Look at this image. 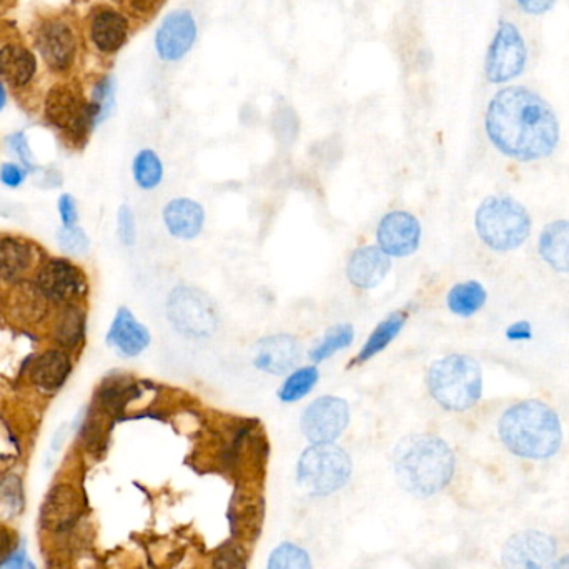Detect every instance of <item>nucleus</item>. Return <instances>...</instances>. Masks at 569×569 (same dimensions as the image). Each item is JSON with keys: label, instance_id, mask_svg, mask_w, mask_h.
I'll return each mask as SVG.
<instances>
[{"label": "nucleus", "instance_id": "c756f323", "mask_svg": "<svg viewBox=\"0 0 569 569\" xmlns=\"http://www.w3.org/2000/svg\"><path fill=\"white\" fill-rule=\"evenodd\" d=\"M132 174L135 184L139 185L140 189L154 190L162 184L164 165L154 150H140L139 154L135 155Z\"/></svg>", "mask_w": 569, "mask_h": 569}, {"label": "nucleus", "instance_id": "4be33fe9", "mask_svg": "<svg viewBox=\"0 0 569 569\" xmlns=\"http://www.w3.org/2000/svg\"><path fill=\"white\" fill-rule=\"evenodd\" d=\"M70 370L72 363L67 353L49 350L35 358L30 365L29 378L39 390L54 393L67 381Z\"/></svg>", "mask_w": 569, "mask_h": 569}, {"label": "nucleus", "instance_id": "f257e3e1", "mask_svg": "<svg viewBox=\"0 0 569 569\" xmlns=\"http://www.w3.org/2000/svg\"><path fill=\"white\" fill-rule=\"evenodd\" d=\"M485 129L501 154L523 162L550 157L561 135L560 120L548 100L525 85H510L493 95Z\"/></svg>", "mask_w": 569, "mask_h": 569}, {"label": "nucleus", "instance_id": "4468645a", "mask_svg": "<svg viewBox=\"0 0 569 569\" xmlns=\"http://www.w3.org/2000/svg\"><path fill=\"white\" fill-rule=\"evenodd\" d=\"M37 285L52 302L72 305L87 292V280L80 268L67 260H50L40 268Z\"/></svg>", "mask_w": 569, "mask_h": 569}, {"label": "nucleus", "instance_id": "a18cd8bd", "mask_svg": "<svg viewBox=\"0 0 569 569\" xmlns=\"http://www.w3.org/2000/svg\"><path fill=\"white\" fill-rule=\"evenodd\" d=\"M12 555V536L9 531L0 528V563Z\"/></svg>", "mask_w": 569, "mask_h": 569}, {"label": "nucleus", "instance_id": "de8ad7c7", "mask_svg": "<svg viewBox=\"0 0 569 569\" xmlns=\"http://www.w3.org/2000/svg\"><path fill=\"white\" fill-rule=\"evenodd\" d=\"M553 569H569V555L563 556V558L553 566Z\"/></svg>", "mask_w": 569, "mask_h": 569}, {"label": "nucleus", "instance_id": "7c9ffc66", "mask_svg": "<svg viewBox=\"0 0 569 569\" xmlns=\"http://www.w3.org/2000/svg\"><path fill=\"white\" fill-rule=\"evenodd\" d=\"M84 312L74 305H67L55 323V338L64 347H77L84 338Z\"/></svg>", "mask_w": 569, "mask_h": 569}, {"label": "nucleus", "instance_id": "20e7f679", "mask_svg": "<svg viewBox=\"0 0 569 569\" xmlns=\"http://www.w3.org/2000/svg\"><path fill=\"white\" fill-rule=\"evenodd\" d=\"M433 400L450 411H466L480 401L483 373L480 363L468 355H448L431 363L426 375Z\"/></svg>", "mask_w": 569, "mask_h": 569}, {"label": "nucleus", "instance_id": "f3484780", "mask_svg": "<svg viewBox=\"0 0 569 569\" xmlns=\"http://www.w3.org/2000/svg\"><path fill=\"white\" fill-rule=\"evenodd\" d=\"M391 270V257L380 247H360L350 255L347 263L348 282L360 290L377 288Z\"/></svg>", "mask_w": 569, "mask_h": 569}, {"label": "nucleus", "instance_id": "58836bf2", "mask_svg": "<svg viewBox=\"0 0 569 569\" xmlns=\"http://www.w3.org/2000/svg\"><path fill=\"white\" fill-rule=\"evenodd\" d=\"M215 569H245V561L237 548H223L215 558Z\"/></svg>", "mask_w": 569, "mask_h": 569}, {"label": "nucleus", "instance_id": "2eb2a0df", "mask_svg": "<svg viewBox=\"0 0 569 569\" xmlns=\"http://www.w3.org/2000/svg\"><path fill=\"white\" fill-rule=\"evenodd\" d=\"M302 358V347L297 338L287 333L270 335L260 340L253 348V365L268 375H285Z\"/></svg>", "mask_w": 569, "mask_h": 569}, {"label": "nucleus", "instance_id": "393cba45", "mask_svg": "<svg viewBox=\"0 0 569 569\" xmlns=\"http://www.w3.org/2000/svg\"><path fill=\"white\" fill-rule=\"evenodd\" d=\"M406 320H408V312H403V310H398L383 318L373 330L372 335L368 337L367 343L363 345L357 357L350 362V368L370 362L373 357H377L378 353L383 352L400 335Z\"/></svg>", "mask_w": 569, "mask_h": 569}, {"label": "nucleus", "instance_id": "a211bd4d", "mask_svg": "<svg viewBox=\"0 0 569 569\" xmlns=\"http://www.w3.org/2000/svg\"><path fill=\"white\" fill-rule=\"evenodd\" d=\"M37 49L50 69H69L77 52L74 32L62 22L42 25L37 35Z\"/></svg>", "mask_w": 569, "mask_h": 569}, {"label": "nucleus", "instance_id": "f03ea898", "mask_svg": "<svg viewBox=\"0 0 569 569\" xmlns=\"http://www.w3.org/2000/svg\"><path fill=\"white\" fill-rule=\"evenodd\" d=\"M455 453L435 435H410L396 445L393 468L403 490L428 498L445 490L455 475Z\"/></svg>", "mask_w": 569, "mask_h": 569}, {"label": "nucleus", "instance_id": "aec40b11", "mask_svg": "<svg viewBox=\"0 0 569 569\" xmlns=\"http://www.w3.org/2000/svg\"><path fill=\"white\" fill-rule=\"evenodd\" d=\"M164 223L172 237L193 240L202 233L205 210L192 198H174L165 205Z\"/></svg>", "mask_w": 569, "mask_h": 569}, {"label": "nucleus", "instance_id": "9d476101", "mask_svg": "<svg viewBox=\"0 0 569 569\" xmlns=\"http://www.w3.org/2000/svg\"><path fill=\"white\" fill-rule=\"evenodd\" d=\"M45 114L50 124L77 142L85 139L89 130L95 127L92 105L70 87L50 90L45 102Z\"/></svg>", "mask_w": 569, "mask_h": 569}, {"label": "nucleus", "instance_id": "39448f33", "mask_svg": "<svg viewBox=\"0 0 569 569\" xmlns=\"http://www.w3.org/2000/svg\"><path fill=\"white\" fill-rule=\"evenodd\" d=\"M478 237L496 252H510L530 237V213L510 197H490L476 210Z\"/></svg>", "mask_w": 569, "mask_h": 569}, {"label": "nucleus", "instance_id": "c9c22d12", "mask_svg": "<svg viewBox=\"0 0 569 569\" xmlns=\"http://www.w3.org/2000/svg\"><path fill=\"white\" fill-rule=\"evenodd\" d=\"M117 232L125 247H134L137 242V222L129 205H122L117 212Z\"/></svg>", "mask_w": 569, "mask_h": 569}, {"label": "nucleus", "instance_id": "c85d7f7f", "mask_svg": "<svg viewBox=\"0 0 569 569\" xmlns=\"http://www.w3.org/2000/svg\"><path fill=\"white\" fill-rule=\"evenodd\" d=\"M355 338V328L350 323H340L328 328L322 340L312 352L308 353V357L313 363H322L328 358H332L335 353L350 347Z\"/></svg>", "mask_w": 569, "mask_h": 569}, {"label": "nucleus", "instance_id": "7ed1b4c3", "mask_svg": "<svg viewBox=\"0 0 569 569\" xmlns=\"http://www.w3.org/2000/svg\"><path fill=\"white\" fill-rule=\"evenodd\" d=\"M500 438L513 455L528 460H546L556 455L563 441L560 416L540 400L511 406L501 416Z\"/></svg>", "mask_w": 569, "mask_h": 569}, {"label": "nucleus", "instance_id": "cd10ccee", "mask_svg": "<svg viewBox=\"0 0 569 569\" xmlns=\"http://www.w3.org/2000/svg\"><path fill=\"white\" fill-rule=\"evenodd\" d=\"M318 380H320V372L315 365L297 368L285 378L278 388V400L282 403H297L310 395V391L317 386Z\"/></svg>", "mask_w": 569, "mask_h": 569}, {"label": "nucleus", "instance_id": "ddd939ff", "mask_svg": "<svg viewBox=\"0 0 569 569\" xmlns=\"http://www.w3.org/2000/svg\"><path fill=\"white\" fill-rule=\"evenodd\" d=\"M197 22L189 10L165 15L155 34V50L164 62H177L189 54L197 40Z\"/></svg>", "mask_w": 569, "mask_h": 569}, {"label": "nucleus", "instance_id": "49530a36", "mask_svg": "<svg viewBox=\"0 0 569 569\" xmlns=\"http://www.w3.org/2000/svg\"><path fill=\"white\" fill-rule=\"evenodd\" d=\"M5 104H7V92H5L4 84L0 82V112L4 110Z\"/></svg>", "mask_w": 569, "mask_h": 569}, {"label": "nucleus", "instance_id": "6e6552de", "mask_svg": "<svg viewBox=\"0 0 569 569\" xmlns=\"http://www.w3.org/2000/svg\"><path fill=\"white\" fill-rule=\"evenodd\" d=\"M528 45L513 22L501 20L485 57V77L490 84L503 85L525 74Z\"/></svg>", "mask_w": 569, "mask_h": 569}, {"label": "nucleus", "instance_id": "a878e982", "mask_svg": "<svg viewBox=\"0 0 569 569\" xmlns=\"http://www.w3.org/2000/svg\"><path fill=\"white\" fill-rule=\"evenodd\" d=\"M35 74V57L19 45H9L0 50V77L15 87L25 85Z\"/></svg>", "mask_w": 569, "mask_h": 569}, {"label": "nucleus", "instance_id": "1a4fd4ad", "mask_svg": "<svg viewBox=\"0 0 569 569\" xmlns=\"http://www.w3.org/2000/svg\"><path fill=\"white\" fill-rule=\"evenodd\" d=\"M350 423V406L338 396H320L305 408L300 428L312 445L333 443Z\"/></svg>", "mask_w": 569, "mask_h": 569}, {"label": "nucleus", "instance_id": "5701e85b", "mask_svg": "<svg viewBox=\"0 0 569 569\" xmlns=\"http://www.w3.org/2000/svg\"><path fill=\"white\" fill-rule=\"evenodd\" d=\"M540 255L556 272L569 273V220L546 225L540 235Z\"/></svg>", "mask_w": 569, "mask_h": 569}, {"label": "nucleus", "instance_id": "f704fd0d", "mask_svg": "<svg viewBox=\"0 0 569 569\" xmlns=\"http://www.w3.org/2000/svg\"><path fill=\"white\" fill-rule=\"evenodd\" d=\"M59 245L69 255H85L89 252L90 240L87 233L79 227H62L57 235Z\"/></svg>", "mask_w": 569, "mask_h": 569}, {"label": "nucleus", "instance_id": "72a5a7b5", "mask_svg": "<svg viewBox=\"0 0 569 569\" xmlns=\"http://www.w3.org/2000/svg\"><path fill=\"white\" fill-rule=\"evenodd\" d=\"M24 506L22 483L17 476H9L0 483V515L14 518Z\"/></svg>", "mask_w": 569, "mask_h": 569}, {"label": "nucleus", "instance_id": "473e14b6", "mask_svg": "<svg viewBox=\"0 0 569 569\" xmlns=\"http://www.w3.org/2000/svg\"><path fill=\"white\" fill-rule=\"evenodd\" d=\"M90 105L94 110L95 127L109 119L115 109V80L112 77H104L95 84Z\"/></svg>", "mask_w": 569, "mask_h": 569}, {"label": "nucleus", "instance_id": "e433bc0d", "mask_svg": "<svg viewBox=\"0 0 569 569\" xmlns=\"http://www.w3.org/2000/svg\"><path fill=\"white\" fill-rule=\"evenodd\" d=\"M117 2L137 17L154 15L164 4V0H117Z\"/></svg>", "mask_w": 569, "mask_h": 569}, {"label": "nucleus", "instance_id": "412c9836", "mask_svg": "<svg viewBox=\"0 0 569 569\" xmlns=\"http://www.w3.org/2000/svg\"><path fill=\"white\" fill-rule=\"evenodd\" d=\"M9 313L15 322L34 325L44 320L49 312V297L39 285L29 282L15 283L9 297Z\"/></svg>", "mask_w": 569, "mask_h": 569}, {"label": "nucleus", "instance_id": "ea45409f", "mask_svg": "<svg viewBox=\"0 0 569 569\" xmlns=\"http://www.w3.org/2000/svg\"><path fill=\"white\" fill-rule=\"evenodd\" d=\"M59 213L64 227H74L77 220H79L77 202H75V198L69 195V193H65V195L59 198Z\"/></svg>", "mask_w": 569, "mask_h": 569}, {"label": "nucleus", "instance_id": "6ab92c4d", "mask_svg": "<svg viewBox=\"0 0 569 569\" xmlns=\"http://www.w3.org/2000/svg\"><path fill=\"white\" fill-rule=\"evenodd\" d=\"M129 37V22L117 10L102 7L90 20V39L104 54H115Z\"/></svg>", "mask_w": 569, "mask_h": 569}, {"label": "nucleus", "instance_id": "c03bdc74", "mask_svg": "<svg viewBox=\"0 0 569 569\" xmlns=\"http://www.w3.org/2000/svg\"><path fill=\"white\" fill-rule=\"evenodd\" d=\"M506 337L510 338L511 342H526L533 337V330L528 322H516L506 330Z\"/></svg>", "mask_w": 569, "mask_h": 569}, {"label": "nucleus", "instance_id": "37998d69", "mask_svg": "<svg viewBox=\"0 0 569 569\" xmlns=\"http://www.w3.org/2000/svg\"><path fill=\"white\" fill-rule=\"evenodd\" d=\"M0 569H37L24 550H17L0 563Z\"/></svg>", "mask_w": 569, "mask_h": 569}, {"label": "nucleus", "instance_id": "bb28decb", "mask_svg": "<svg viewBox=\"0 0 569 569\" xmlns=\"http://www.w3.org/2000/svg\"><path fill=\"white\" fill-rule=\"evenodd\" d=\"M486 290L480 282L456 283L446 297V305L458 317H471L485 307Z\"/></svg>", "mask_w": 569, "mask_h": 569}, {"label": "nucleus", "instance_id": "4c0bfd02", "mask_svg": "<svg viewBox=\"0 0 569 569\" xmlns=\"http://www.w3.org/2000/svg\"><path fill=\"white\" fill-rule=\"evenodd\" d=\"M7 145H9V149L19 157L20 162H22L27 169H32L34 157H32L27 139H25V135L22 134V132L10 135L9 139H7Z\"/></svg>", "mask_w": 569, "mask_h": 569}, {"label": "nucleus", "instance_id": "9b49d317", "mask_svg": "<svg viewBox=\"0 0 569 569\" xmlns=\"http://www.w3.org/2000/svg\"><path fill=\"white\" fill-rule=\"evenodd\" d=\"M556 555V541L543 531L526 530L511 536L503 548L505 569H548Z\"/></svg>", "mask_w": 569, "mask_h": 569}, {"label": "nucleus", "instance_id": "0eeeda50", "mask_svg": "<svg viewBox=\"0 0 569 569\" xmlns=\"http://www.w3.org/2000/svg\"><path fill=\"white\" fill-rule=\"evenodd\" d=\"M167 318L180 335L195 340L212 337L218 327V310L212 298L190 285H179L170 292Z\"/></svg>", "mask_w": 569, "mask_h": 569}, {"label": "nucleus", "instance_id": "79ce46f5", "mask_svg": "<svg viewBox=\"0 0 569 569\" xmlns=\"http://www.w3.org/2000/svg\"><path fill=\"white\" fill-rule=\"evenodd\" d=\"M558 0H516V4L520 5V9L528 15H545L553 10Z\"/></svg>", "mask_w": 569, "mask_h": 569}, {"label": "nucleus", "instance_id": "a19ab883", "mask_svg": "<svg viewBox=\"0 0 569 569\" xmlns=\"http://www.w3.org/2000/svg\"><path fill=\"white\" fill-rule=\"evenodd\" d=\"M27 177V170L22 169L19 165L4 164L0 167V182L7 187H19Z\"/></svg>", "mask_w": 569, "mask_h": 569}, {"label": "nucleus", "instance_id": "f8f14e48", "mask_svg": "<svg viewBox=\"0 0 569 569\" xmlns=\"http://www.w3.org/2000/svg\"><path fill=\"white\" fill-rule=\"evenodd\" d=\"M378 247L388 257H408L418 250L421 242V225L415 215L408 212L386 213L377 228Z\"/></svg>", "mask_w": 569, "mask_h": 569}, {"label": "nucleus", "instance_id": "2f4dec72", "mask_svg": "<svg viewBox=\"0 0 569 569\" xmlns=\"http://www.w3.org/2000/svg\"><path fill=\"white\" fill-rule=\"evenodd\" d=\"M267 569H312V560L302 546L282 543L272 551Z\"/></svg>", "mask_w": 569, "mask_h": 569}, {"label": "nucleus", "instance_id": "423d86ee", "mask_svg": "<svg viewBox=\"0 0 569 569\" xmlns=\"http://www.w3.org/2000/svg\"><path fill=\"white\" fill-rule=\"evenodd\" d=\"M352 458L333 443L308 446L297 465V481L307 495L328 496L352 478Z\"/></svg>", "mask_w": 569, "mask_h": 569}, {"label": "nucleus", "instance_id": "dca6fc26", "mask_svg": "<svg viewBox=\"0 0 569 569\" xmlns=\"http://www.w3.org/2000/svg\"><path fill=\"white\" fill-rule=\"evenodd\" d=\"M152 337L145 325L134 317L129 308L120 307L107 333V345L120 357L135 358L149 348Z\"/></svg>", "mask_w": 569, "mask_h": 569}, {"label": "nucleus", "instance_id": "b1692460", "mask_svg": "<svg viewBox=\"0 0 569 569\" xmlns=\"http://www.w3.org/2000/svg\"><path fill=\"white\" fill-rule=\"evenodd\" d=\"M37 250L19 238L0 240V277L17 280L34 268Z\"/></svg>", "mask_w": 569, "mask_h": 569}]
</instances>
